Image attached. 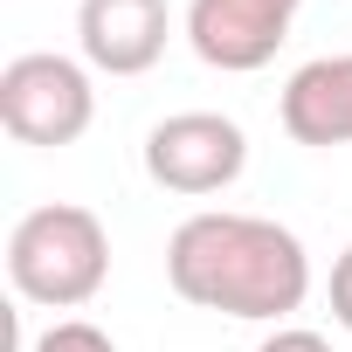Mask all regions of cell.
<instances>
[{
  "label": "cell",
  "instance_id": "3",
  "mask_svg": "<svg viewBox=\"0 0 352 352\" xmlns=\"http://www.w3.org/2000/svg\"><path fill=\"white\" fill-rule=\"evenodd\" d=\"M97 118L90 69L56 49H28L0 69V124L21 145H76Z\"/></svg>",
  "mask_w": 352,
  "mask_h": 352
},
{
  "label": "cell",
  "instance_id": "1",
  "mask_svg": "<svg viewBox=\"0 0 352 352\" xmlns=\"http://www.w3.org/2000/svg\"><path fill=\"white\" fill-rule=\"evenodd\" d=\"M166 283L180 290L187 304H201V311L276 324V318L304 311V297H311V256L270 214L201 208L166 242Z\"/></svg>",
  "mask_w": 352,
  "mask_h": 352
},
{
  "label": "cell",
  "instance_id": "9",
  "mask_svg": "<svg viewBox=\"0 0 352 352\" xmlns=\"http://www.w3.org/2000/svg\"><path fill=\"white\" fill-rule=\"evenodd\" d=\"M256 352H331V338H318V331H304V324H276Z\"/></svg>",
  "mask_w": 352,
  "mask_h": 352
},
{
  "label": "cell",
  "instance_id": "5",
  "mask_svg": "<svg viewBox=\"0 0 352 352\" xmlns=\"http://www.w3.org/2000/svg\"><path fill=\"white\" fill-rule=\"evenodd\" d=\"M304 0H187V42L208 69L221 76H249L263 63H276V49L290 42Z\"/></svg>",
  "mask_w": 352,
  "mask_h": 352
},
{
  "label": "cell",
  "instance_id": "6",
  "mask_svg": "<svg viewBox=\"0 0 352 352\" xmlns=\"http://www.w3.org/2000/svg\"><path fill=\"white\" fill-rule=\"evenodd\" d=\"M173 8L166 0H76V49L104 76H145L166 56Z\"/></svg>",
  "mask_w": 352,
  "mask_h": 352
},
{
  "label": "cell",
  "instance_id": "7",
  "mask_svg": "<svg viewBox=\"0 0 352 352\" xmlns=\"http://www.w3.org/2000/svg\"><path fill=\"white\" fill-rule=\"evenodd\" d=\"M276 111H283V131H290L297 145H318V152L352 145V49L304 63V69L283 83V104H276Z\"/></svg>",
  "mask_w": 352,
  "mask_h": 352
},
{
  "label": "cell",
  "instance_id": "8",
  "mask_svg": "<svg viewBox=\"0 0 352 352\" xmlns=\"http://www.w3.org/2000/svg\"><path fill=\"white\" fill-rule=\"evenodd\" d=\"M28 352H118V338L104 324H90V318H56Z\"/></svg>",
  "mask_w": 352,
  "mask_h": 352
},
{
  "label": "cell",
  "instance_id": "10",
  "mask_svg": "<svg viewBox=\"0 0 352 352\" xmlns=\"http://www.w3.org/2000/svg\"><path fill=\"white\" fill-rule=\"evenodd\" d=\"M331 318H338V324L352 331V249H345V256L331 263Z\"/></svg>",
  "mask_w": 352,
  "mask_h": 352
},
{
  "label": "cell",
  "instance_id": "4",
  "mask_svg": "<svg viewBox=\"0 0 352 352\" xmlns=\"http://www.w3.org/2000/svg\"><path fill=\"white\" fill-rule=\"evenodd\" d=\"M242 166H249V138L221 111H173L145 131V173L166 194L208 201V194L242 180Z\"/></svg>",
  "mask_w": 352,
  "mask_h": 352
},
{
  "label": "cell",
  "instance_id": "2",
  "mask_svg": "<svg viewBox=\"0 0 352 352\" xmlns=\"http://www.w3.org/2000/svg\"><path fill=\"white\" fill-rule=\"evenodd\" d=\"M111 276V235L90 208L76 201H49V208H28L8 235V283L21 304H42V311H76L104 290Z\"/></svg>",
  "mask_w": 352,
  "mask_h": 352
}]
</instances>
